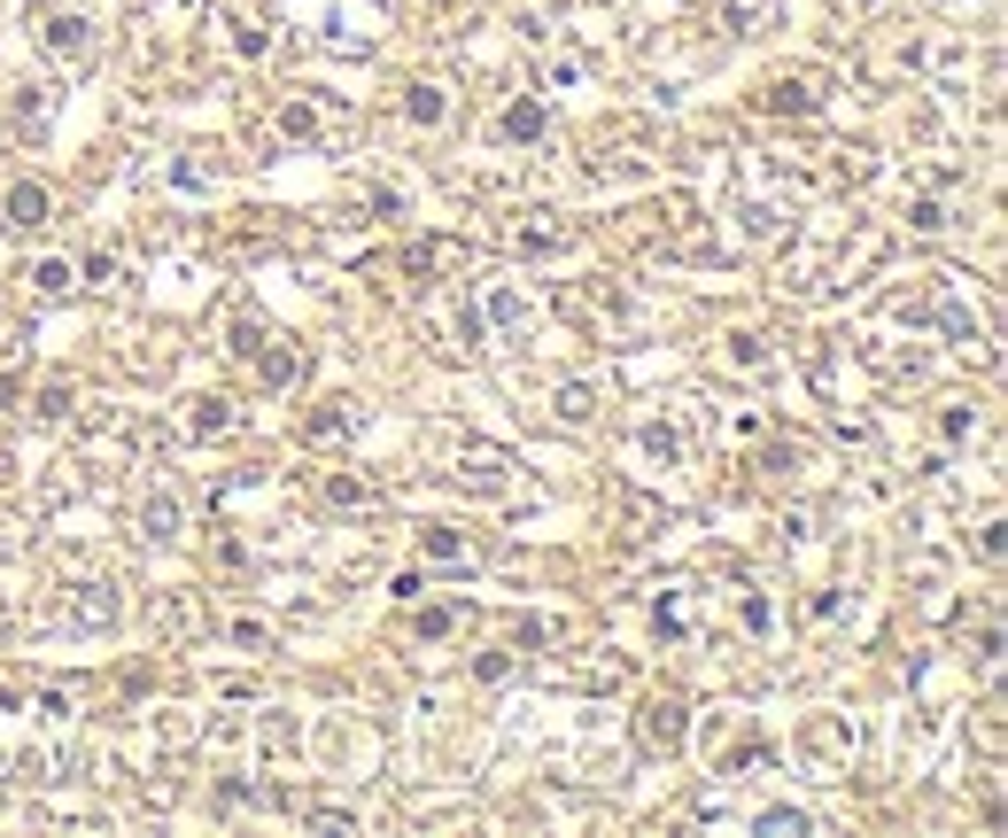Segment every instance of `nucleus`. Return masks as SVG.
<instances>
[{
	"instance_id": "1",
	"label": "nucleus",
	"mask_w": 1008,
	"mask_h": 838,
	"mask_svg": "<svg viewBox=\"0 0 1008 838\" xmlns=\"http://www.w3.org/2000/svg\"><path fill=\"white\" fill-rule=\"evenodd\" d=\"M683 737H691V707H683V691H644V707H636V745L644 753H683Z\"/></svg>"
},
{
	"instance_id": "2",
	"label": "nucleus",
	"mask_w": 1008,
	"mask_h": 838,
	"mask_svg": "<svg viewBox=\"0 0 1008 838\" xmlns=\"http://www.w3.org/2000/svg\"><path fill=\"white\" fill-rule=\"evenodd\" d=\"M117 614H125V598H117V582H70L62 591V629L70 637H94V629H117Z\"/></svg>"
},
{
	"instance_id": "3",
	"label": "nucleus",
	"mask_w": 1008,
	"mask_h": 838,
	"mask_svg": "<svg viewBox=\"0 0 1008 838\" xmlns=\"http://www.w3.org/2000/svg\"><path fill=\"white\" fill-rule=\"evenodd\" d=\"M799 745H807L814 769H846V761H854V722H846V714H814V722L799 730Z\"/></svg>"
},
{
	"instance_id": "4",
	"label": "nucleus",
	"mask_w": 1008,
	"mask_h": 838,
	"mask_svg": "<svg viewBox=\"0 0 1008 838\" xmlns=\"http://www.w3.org/2000/svg\"><path fill=\"white\" fill-rule=\"evenodd\" d=\"M473 318H481V334H520L528 318H536V303H528V288H513V280H496L481 303H473Z\"/></svg>"
},
{
	"instance_id": "5",
	"label": "nucleus",
	"mask_w": 1008,
	"mask_h": 838,
	"mask_svg": "<svg viewBox=\"0 0 1008 838\" xmlns=\"http://www.w3.org/2000/svg\"><path fill=\"white\" fill-rule=\"evenodd\" d=\"M458 481H466L473 497H513V489H520V474H513V458H504V451H466V458H458Z\"/></svg>"
},
{
	"instance_id": "6",
	"label": "nucleus",
	"mask_w": 1008,
	"mask_h": 838,
	"mask_svg": "<svg viewBox=\"0 0 1008 838\" xmlns=\"http://www.w3.org/2000/svg\"><path fill=\"white\" fill-rule=\"evenodd\" d=\"M411 551L435 559V567H458V559H473V536H466L458 521H419V528H411Z\"/></svg>"
},
{
	"instance_id": "7",
	"label": "nucleus",
	"mask_w": 1008,
	"mask_h": 838,
	"mask_svg": "<svg viewBox=\"0 0 1008 838\" xmlns=\"http://www.w3.org/2000/svg\"><path fill=\"white\" fill-rule=\"evenodd\" d=\"M566 248H574V233H566L551 210H536V218L513 225V257H566Z\"/></svg>"
},
{
	"instance_id": "8",
	"label": "nucleus",
	"mask_w": 1008,
	"mask_h": 838,
	"mask_svg": "<svg viewBox=\"0 0 1008 838\" xmlns=\"http://www.w3.org/2000/svg\"><path fill=\"white\" fill-rule=\"evenodd\" d=\"M403 125H419V132L450 125V94L435 86V78H411V86H403Z\"/></svg>"
},
{
	"instance_id": "9",
	"label": "nucleus",
	"mask_w": 1008,
	"mask_h": 838,
	"mask_svg": "<svg viewBox=\"0 0 1008 838\" xmlns=\"http://www.w3.org/2000/svg\"><path fill=\"white\" fill-rule=\"evenodd\" d=\"M86 47H94V24L78 16V9L47 16V55H55V62H86Z\"/></svg>"
},
{
	"instance_id": "10",
	"label": "nucleus",
	"mask_w": 1008,
	"mask_h": 838,
	"mask_svg": "<svg viewBox=\"0 0 1008 838\" xmlns=\"http://www.w3.org/2000/svg\"><path fill=\"white\" fill-rule=\"evenodd\" d=\"M722 365H729V373H769V365H776V350H769V334L737 326V334H722Z\"/></svg>"
},
{
	"instance_id": "11",
	"label": "nucleus",
	"mask_w": 1008,
	"mask_h": 838,
	"mask_svg": "<svg viewBox=\"0 0 1008 838\" xmlns=\"http://www.w3.org/2000/svg\"><path fill=\"white\" fill-rule=\"evenodd\" d=\"M179 528H187V505H179L172 489H155L148 505H140V536L148 544H179Z\"/></svg>"
},
{
	"instance_id": "12",
	"label": "nucleus",
	"mask_w": 1008,
	"mask_h": 838,
	"mask_svg": "<svg viewBox=\"0 0 1008 838\" xmlns=\"http://www.w3.org/2000/svg\"><path fill=\"white\" fill-rule=\"evenodd\" d=\"M598 404H606V396H598L590 381H559V388H551V419H559V428H590Z\"/></svg>"
},
{
	"instance_id": "13",
	"label": "nucleus",
	"mask_w": 1008,
	"mask_h": 838,
	"mask_svg": "<svg viewBox=\"0 0 1008 838\" xmlns=\"http://www.w3.org/2000/svg\"><path fill=\"white\" fill-rule=\"evenodd\" d=\"M0 218H9V225H47L55 218V195L39 179H16L9 195H0Z\"/></svg>"
},
{
	"instance_id": "14",
	"label": "nucleus",
	"mask_w": 1008,
	"mask_h": 838,
	"mask_svg": "<svg viewBox=\"0 0 1008 838\" xmlns=\"http://www.w3.org/2000/svg\"><path fill=\"white\" fill-rule=\"evenodd\" d=\"M318 489H326V505H333V513H373V505H380V489H373L365 474H342V466H333Z\"/></svg>"
},
{
	"instance_id": "15",
	"label": "nucleus",
	"mask_w": 1008,
	"mask_h": 838,
	"mask_svg": "<svg viewBox=\"0 0 1008 838\" xmlns=\"http://www.w3.org/2000/svg\"><path fill=\"white\" fill-rule=\"evenodd\" d=\"M496 132L513 140V148H528V140H543V132H551V117H543V102H536V94H520V102H504Z\"/></svg>"
},
{
	"instance_id": "16",
	"label": "nucleus",
	"mask_w": 1008,
	"mask_h": 838,
	"mask_svg": "<svg viewBox=\"0 0 1008 838\" xmlns=\"http://www.w3.org/2000/svg\"><path fill=\"white\" fill-rule=\"evenodd\" d=\"M636 451L667 474V466H683V428H676V419H644V428H636Z\"/></svg>"
},
{
	"instance_id": "17",
	"label": "nucleus",
	"mask_w": 1008,
	"mask_h": 838,
	"mask_svg": "<svg viewBox=\"0 0 1008 838\" xmlns=\"http://www.w3.org/2000/svg\"><path fill=\"white\" fill-rule=\"evenodd\" d=\"M24 280H32L39 303H62V295H78V257H39Z\"/></svg>"
},
{
	"instance_id": "18",
	"label": "nucleus",
	"mask_w": 1008,
	"mask_h": 838,
	"mask_svg": "<svg viewBox=\"0 0 1008 838\" xmlns=\"http://www.w3.org/2000/svg\"><path fill=\"white\" fill-rule=\"evenodd\" d=\"M907 233H923V241H939V233H954V202L947 195H907Z\"/></svg>"
},
{
	"instance_id": "19",
	"label": "nucleus",
	"mask_w": 1008,
	"mask_h": 838,
	"mask_svg": "<svg viewBox=\"0 0 1008 838\" xmlns=\"http://www.w3.org/2000/svg\"><path fill=\"white\" fill-rule=\"evenodd\" d=\"M977 428H985L977 396H947V404H939V443H947V451H962V443H970Z\"/></svg>"
},
{
	"instance_id": "20",
	"label": "nucleus",
	"mask_w": 1008,
	"mask_h": 838,
	"mask_svg": "<svg viewBox=\"0 0 1008 838\" xmlns=\"http://www.w3.org/2000/svg\"><path fill=\"white\" fill-rule=\"evenodd\" d=\"M225 644H233V652H248V660H265V652H280V637H272V621H257V614H225Z\"/></svg>"
},
{
	"instance_id": "21",
	"label": "nucleus",
	"mask_w": 1008,
	"mask_h": 838,
	"mask_svg": "<svg viewBox=\"0 0 1008 838\" xmlns=\"http://www.w3.org/2000/svg\"><path fill=\"white\" fill-rule=\"evenodd\" d=\"M350 428H358V404H350V396H326V404L303 419V435H310V443H333V435H350Z\"/></svg>"
},
{
	"instance_id": "22",
	"label": "nucleus",
	"mask_w": 1008,
	"mask_h": 838,
	"mask_svg": "<svg viewBox=\"0 0 1008 838\" xmlns=\"http://www.w3.org/2000/svg\"><path fill=\"white\" fill-rule=\"evenodd\" d=\"M761 117H814V94L799 86V78H769V86H761Z\"/></svg>"
},
{
	"instance_id": "23",
	"label": "nucleus",
	"mask_w": 1008,
	"mask_h": 838,
	"mask_svg": "<svg viewBox=\"0 0 1008 838\" xmlns=\"http://www.w3.org/2000/svg\"><path fill=\"white\" fill-rule=\"evenodd\" d=\"M652 629H659L667 644H683V637H691V591H659V598H652Z\"/></svg>"
},
{
	"instance_id": "24",
	"label": "nucleus",
	"mask_w": 1008,
	"mask_h": 838,
	"mask_svg": "<svg viewBox=\"0 0 1008 838\" xmlns=\"http://www.w3.org/2000/svg\"><path fill=\"white\" fill-rule=\"evenodd\" d=\"M187 435H195V443H218V435H233V404H225V396H195V411H187Z\"/></svg>"
},
{
	"instance_id": "25",
	"label": "nucleus",
	"mask_w": 1008,
	"mask_h": 838,
	"mask_svg": "<svg viewBox=\"0 0 1008 838\" xmlns=\"http://www.w3.org/2000/svg\"><path fill=\"white\" fill-rule=\"evenodd\" d=\"M752 830H761V838H807V830H814V815L776 800V807H761V815H752Z\"/></svg>"
},
{
	"instance_id": "26",
	"label": "nucleus",
	"mask_w": 1008,
	"mask_h": 838,
	"mask_svg": "<svg viewBox=\"0 0 1008 838\" xmlns=\"http://www.w3.org/2000/svg\"><path fill=\"white\" fill-rule=\"evenodd\" d=\"M582 78H590V55H582V47H559V55L543 62V94H566V86H582Z\"/></svg>"
},
{
	"instance_id": "27",
	"label": "nucleus",
	"mask_w": 1008,
	"mask_h": 838,
	"mask_svg": "<svg viewBox=\"0 0 1008 838\" xmlns=\"http://www.w3.org/2000/svg\"><path fill=\"white\" fill-rule=\"evenodd\" d=\"M326 132V117H318V102H303V94H288L280 102V140H318Z\"/></svg>"
},
{
	"instance_id": "28",
	"label": "nucleus",
	"mask_w": 1008,
	"mask_h": 838,
	"mask_svg": "<svg viewBox=\"0 0 1008 838\" xmlns=\"http://www.w3.org/2000/svg\"><path fill=\"white\" fill-rule=\"evenodd\" d=\"M218 179H225V163H218L210 148H195V155L172 163V187H218Z\"/></svg>"
},
{
	"instance_id": "29",
	"label": "nucleus",
	"mask_w": 1008,
	"mask_h": 838,
	"mask_svg": "<svg viewBox=\"0 0 1008 838\" xmlns=\"http://www.w3.org/2000/svg\"><path fill=\"white\" fill-rule=\"evenodd\" d=\"M225 32H233V55H241V62H265V55H272V32H265L257 16H225Z\"/></svg>"
},
{
	"instance_id": "30",
	"label": "nucleus",
	"mask_w": 1008,
	"mask_h": 838,
	"mask_svg": "<svg viewBox=\"0 0 1008 838\" xmlns=\"http://www.w3.org/2000/svg\"><path fill=\"white\" fill-rule=\"evenodd\" d=\"M939 334H947V342H962V350H970V342H977V311H970L962 295H947V303H939Z\"/></svg>"
},
{
	"instance_id": "31",
	"label": "nucleus",
	"mask_w": 1008,
	"mask_h": 838,
	"mask_svg": "<svg viewBox=\"0 0 1008 838\" xmlns=\"http://www.w3.org/2000/svg\"><path fill=\"white\" fill-rule=\"evenodd\" d=\"M257 365H265L272 388H295V381H303V350H288V342H280V350H257Z\"/></svg>"
},
{
	"instance_id": "32",
	"label": "nucleus",
	"mask_w": 1008,
	"mask_h": 838,
	"mask_svg": "<svg viewBox=\"0 0 1008 838\" xmlns=\"http://www.w3.org/2000/svg\"><path fill=\"white\" fill-rule=\"evenodd\" d=\"M737 621H745V637H769V629H776V598H769V591H745V598H737Z\"/></svg>"
},
{
	"instance_id": "33",
	"label": "nucleus",
	"mask_w": 1008,
	"mask_h": 838,
	"mask_svg": "<svg viewBox=\"0 0 1008 838\" xmlns=\"http://www.w3.org/2000/svg\"><path fill=\"white\" fill-rule=\"evenodd\" d=\"M411 606H419V598H411ZM450 629H458V614H450V606H419V614H411V637H419V644H443Z\"/></svg>"
},
{
	"instance_id": "34",
	"label": "nucleus",
	"mask_w": 1008,
	"mask_h": 838,
	"mask_svg": "<svg viewBox=\"0 0 1008 838\" xmlns=\"http://www.w3.org/2000/svg\"><path fill=\"white\" fill-rule=\"evenodd\" d=\"M776 16V0H722V24L729 32H752V24H769Z\"/></svg>"
},
{
	"instance_id": "35",
	"label": "nucleus",
	"mask_w": 1008,
	"mask_h": 838,
	"mask_svg": "<svg viewBox=\"0 0 1008 838\" xmlns=\"http://www.w3.org/2000/svg\"><path fill=\"white\" fill-rule=\"evenodd\" d=\"M70 707H78V691H62V684H47V691L32 699V714H39L47 730H62V722H70Z\"/></svg>"
},
{
	"instance_id": "36",
	"label": "nucleus",
	"mask_w": 1008,
	"mask_h": 838,
	"mask_svg": "<svg viewBox=\"0 0 1008 838\" xmlns=\"http://www.w3.org/2000/svg\"><path fill=\"white\" fill-rule=\"evenodd\" d=\"M303 823H310V830H326V838H358V815H350V807H310Z\"/></svg>"
},
{
	"instance_id": "37",
	"label": "nucleus",
	"mask_w": 1008,
	"mask_h": 838,
	"mask_svg": "<svg viewBox=\"0 0 1008 838\" xmlns=\"http://www.w3.org/2000/svg\"><path fill=\"white\" fill-rule=\"evenodd\" d=\"M737 225H745V241H776V210H761V202L737 210Z\"/></svg>"
},
{
	"instance_id": "38",
	"label": "nucleus",
	"mask_w": 1008,
	"mask_h": 838,
	"mask_svg": "<svg viewBox=\"0 0 1008 838\" xmlns=\"http://www.w3.org/2000/svg\"><path fill=\"white\" fill-rule=\"evenodd\" d=\"M473 676H481V684H504V676H513V660H504V652H481Z\"/></svg>"
},
{
	"instance_id": "39",
	"label": "nucleus",
	"mask_w": 1008,
	"mask_h": 838,
	"mask_svg": "<svg viewBox=\"0 0 1008 838\" xmlns=\"http://www.w3.org/2000/svg\"><path fill=\"white\" fill-rule=\"evenodd\" d=\"M62 411H70V388L47 381V388H39V419H62Z\"/></svg>"
},
{
	"instance_id": "40",
	"label": "nucleus",
	"mask_w": 1008,
	"mask_h": 838,
	"mask_svg": "<svg viewBox=\"0 0 1008 838\" xmlns=\"http://www.w3.org/2000/svg\"><path fill=\"white\" fill-rule=\"evenodd\" d=\"M388 591H396V598H403V606H411V598H419V591H427V574H419V567H403V574H396V582H388Z\"/></svg>"
},
{
	"instance_id": "41",
	"label": "nucleus",
	"mask_w": 1008,
	"mask_h": 838,
	"mask_svg": "<svg viewBox=\"0 0 1008 838\" xmlns=\"http://www.w3.org/2000/svg\"><path fill=\"white\" fill-rule=\"evenodd\" d=\"M86 280H117V248H94V257H86Z\"/></svg>"
},
{
	"instance_id": "42",
	"label": "nucleus",
	"mask_w": 1008,
	"mask_h": 838,
	"mask_svg": "<svg viewBox=\"0 0 1008 838\" xmlns=\"http://www.w3.org/2000/svg\"><path fill=\"white\" fill-rule=\"evenodd\" d=\"M837 606H846L837 591H814V598H807V614H814V621H837Z\"/></svg>"
},
{
	"instance_id": "43",
	"label": "nucleus",
	"mask_w": 1008,
	"mask_h": 838,
	"mask_svg": "<svg viewBox=\"0 0 1008 838\" xmlns=\"http://www.w3.org/2000/svg\"><path fill=\"white\" fill-rule=\"evenodd\" d=\"M947 9H977V0H947Z\"/></svg>"
}]
</instances>
